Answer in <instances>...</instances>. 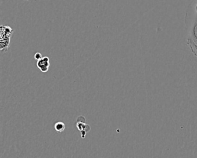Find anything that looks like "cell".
<instances>
[{
  "label": "cell",
  "instance_id": "1",
  "mask_svg": "<svg viewBox=\"0 0 197 158\" xmlns=\"http://www.w3.org/2000/svg\"><path fill=\"white\" fill-rule=\"evenodd\" d=\"M0 30V50L2 52H6L10 45L13 30L8 26H1Z\"/></svg>",
  "mask_w": 197,
  "mask_h": 158
},
{
  "label": "cell",
  "instance_id": "2",
  "mask_svg": "<svg viewBox=\"0 0 197 158\" xmlns=\"http://www.w3.org/2000/svg\"><path fill=\"white\" fill-rule=\"evenodd\" d=\"M77 127L78 130L81 131V137L82 138H85L86 136V133L90 131L91 129L90 126L86 124V119L83 116H80L77 118Z\"/></svg>",
  "mask_w": 197,
  "mask_h": 158
},
{
  "label": "cell",
  "instance_id": "3",
  "mask_svg": "<svg viewBox=\"0 0 197 158\" xmlns=\"http://www.w3.org/2000/svg\"><path fill=\"white\" fill-rule=\"evenodd\" d=\"M188 39H190L194 42L197 44V15H195V17L192 22L190 28H189Z\"/></svg>",
  "mask_w": 197,
  "mask_h": 158
},
{
  "label": "cell",
  "instance_id": "4",
  "mask_svg": "<svg viewBox=\"0 0 197 158\" xmlns=\"http://www.w3.org/2000/svg\"><path fill=\"white\" fill-rule=\"evenodd\" d=\"M37 66L42 72H46L49 70L50 67L49 58L47 56H45L41 59L38 60Z\"/></svg>",
  "mask_w": 197,
  "mask_h": 158
},
{
  "label": "cell",
  "instance_id": "5",
  "mask_svg": "<svg viewBox=\"0 0 197 158\" xmlns=\"http://www.w3.org/2000/svg\"><path fill=\"white\" fill-rule=\"evenodd\" d=\"M187 44L189 46L190 49H191L192 54L194 55V56L197 57V44L188 38H187Z\"/></svg>",
  "mask_w": 197,
  "mask_h": 158
},
{
  "label": "cell",
  "instance_id": "6",
  "mask_svg": "<svg viewBox=\"0 0 197 158\" xmlns=\"http://www.w3.org/2000/svg\"><path fill=\"white\" fill-rule=\"evenodd\" d=\"M55 129L57 132H62L65 130L66 125L62 122H58L55 123Z\"/></svg>",
  "mask_w": 197,
  "mask_h": 158
},
{
  "label": "cell",
  "instance_id": "7",
  "mask_svg": "<svg viewBox=\"0 0 197 158\" xmlns=\"http://www.w3.org/2000/svg\"><path fill=\"white\" fill-rule=\"evenodd\" d=\"M42 58V54L41 53H39V52H37L35 54V55H34V59H35V60H40V59H41Z\"/></svg>",
  "mask_w": 197,
  "mask_h": 158
},
{
  "label": "cell",
  "instance_id": "8",
  "mask_svg": "<svg viewBox=\"0 0 197 158\" xmlns=\"http://www.w3.org/2000/svg\"><path fill=\"white\" fill-rule=\"evenodd\" d=\"M195 13H196V15H197V1H196V3H195Z\"/></svg>",
  "mask_w": 197,
  "mask_h": 158
},
{
  "label": "cell",
  "instance_id": "9",
  "mask_svg": "<svg viewBox=\"0 0 197 158\" xmlns=\"http://www.w3.org/2000/svg\"><path fill=\"white\" fill-rule=\"evenodd\" d=\"M26 1H28V0H26Z\"/></svg>",
  "mask_w": 197,
  "mask_h": 158
}]
</instances>
